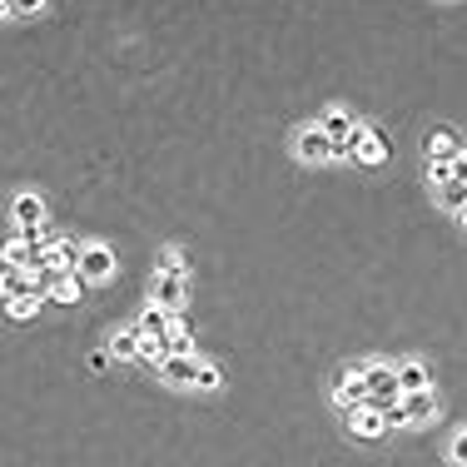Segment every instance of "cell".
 Segmentation results:
<instances>
[{
    "label": "cell",
    "mask_w": 467,
    "mask_h": 467,
    "mask_svg": "<svg viewBox=\"0 0 467 467\" xmlns=\"http://www.w3.org/2000/svg\"><path fill=\"white\" fill-rule=\"evenodd\" d=\"M363 383H368V403H373V408H383V413L403 403V388H398V373L388 368V363H368V368H363Z\"/></svg>",
    "instance_id": "6da1fadb"
},
{
    "label": "cell",
    "mask_w": 467,
    "mask_h": 467,
    "mask_svg": "<svg viewBox=\"0 0 467 467\" xmlns=\"http://www.w3.org/2000/svg\"><path fill=\"white\" fill-rule=\"evenodd\" d=\"M333 403L343 408V413H358V408H368V383H363V368H343L339 383H333Z\"/></svg>",
    "instance_id": "7a4b0ae2"
},
{
    "label": "cell",
    "mask_w": 467,
    "mask_h": 467,
    "mask_svg": "<svg viewBox=\"0 0 467 467\" xmlns=\"http://www.w3.org/2000/svg\"><path fill=\"white\" fill-rule=\"evenodd\" d=\"M348 145H353V160H358V164H388V149H393L383 129H368V125L353 129Z\"/></svg>",
    "instance_id": "3957f363"
},
{
    "label": "cell",
    "mask_w": 467,
    "mask_h": 467,
    "mask_svg": "<svg viewBox=\"0 0 467 467\" xmlns=\"http://www.w3.org/2000/svg\"><path fill=\"white\" fill-rule=\"evenodd\" d=\"M294 154H298L304 164H323V160L333 154V139L323 135L319 125H304V129L294 135Z\"/></svg>",
    "instance_id": "277c9868"
},
{
    "label": "cell",
    "mask_w": 467,
    "mask_h": 467,
    "mask_svg": "<svg viewBox=\"0 0 467 467\" xmlns=\"http://www.w3.org/2000/svg\"><path fill=\"white\" fill-rule=\"evenodd\" d=\"M184 298H189V278H174V274L154 278V294H149V304H154V308H164V313H180Z\"/></svg>",
    "instance_id": "5b68a950"
},
{
    "label": "cell",
    "mask_w": 467,
    "mask_h": 467,
    "mask_svg": "<svg viewBox=\"0 0 467 467\" xmlns=\"http://www.w3.org/2000/svg\"><path fill=\"white\" fill-rule=\"evenodd\" d=\"M75 274L85 278V284H105L110 274H115V254H110L105 244H85V254H80V269Z\"/></svg>",
    "instance_id": "8992f818"
},
{
    "label": "cell",
    "mask_w": 467,
    "mask_h": 467,
    "mask_svg": "<svg viewBox=\"0 0 467 467\" xmlns=\"http://www.w3.org/2000/svg\"><path fill=\"white\" fill-rule=\"evenodd\" d=\"M11 219L21 224V234H40L45 229V199H40V194H15Z\"/></svg>",
    "instance_id": "52a82bcc"
},
{
    "label": "cell",
    "mask_w": 467,
    "mask_h": 467,
    "mask_svg": "<svg viewBox=\"0 0 467 467\" xmlns=\"http://www.w3.org/2000/svg\"><path fill=\"white\" fill-rule=\"evenodd\" d=\"M457 154H467L463 135H457V129H447V125H437L433 135H427V160H447V164H453Z\"/></svg>",
    "instance_id": "ba28073f"
},
{
    "label": "cell",
    "mask_w": 467,
    "mask_h": 467,
    "mask_svg": "<svg viewBox=\"0 0 467 467\" xmlns=\"http://www.w3.org/2000/svg\"><path fill=\"white\" fill-rule=\"evenodd\" d=\"M194 373H199V358H194V353H180V358L160 363V378L170 383V388H194Z\"/></svg>",
    "instance_id": "9c48e42d"
},
{
    "label": "cell",
    "mask_w": 467,
    "mask_h": 467,
    "mask_svg": "<svg viewBox=\"0 0 467 467\" xmlns=\"http://www.w3.org/2000/svg\"><path fill=\"white\" fill-rule=\"evenodd\" d=\"M398 408H403V423H408V427L433 423V418H437V398H433V388H427V393H408Z\"/></svg>",
    "instance_id": "30bf717a"
},
{
    "label": "cell",
    "mask_w": 467,
    "mask_h": 467,
    "mask_svg": "<svg viewBox=\"0 0 467 467\" xmlns=\"http://www.w3.org/2000/svg\"><path fill=\"white\" fill-rule=\"evenodd\" d=\"M319 129H323V135L333 139V145H348V139H353V129H358V119H353L348 110L339 105V110H329V115L319 119Z\"/></svg>",
    "instance_id": "8fae6325"
},
{
    "label": "cell",
    "mask_w": 467,
    "mask_h": 467,
    "mask_svg": "<svg viewBox=\"0 0 467 467\" xmlns=\"http://www.w3.org/2000/svg\"><path fill=\"white\" fill-rule=\"evenodd\" d=\"M398 388H403V398L408 393H427V363H418V358H408V363H398Z\"/></svg>",
    "instance_id": "7c38bea8"
},
{
    "label": "cell",
    "mask_w": 467,
    "mask_h": 467,
    "mask_svg": "<svg viewBox=\"0 0 467 467\" xmlns=\"http://www.w3.org/2000/svg\"><path fill=\"white\" fill-rule=\"evenodd\" d=\"M348 423H353V433H358V437H383V433H388V418H383V408H373V403L358 408Z\"/></svg>",
    "instance_id": "4fadbf2b"
},
{
    "label": "cell",
    "mask_w": 467,
    "mask_h": 467,
    "mask_svg": "<svg viewBox=\"0 0 467 467\" xmlns=\"http://www.w3.org/2000/svg\"><path fill=\"white\" fill-rule=\"evenodd\" d=\"M21 294H31V274L0 264V304H11V298H21Z\"/></svg>",
    "instance_id": "5bb4252c"
},
{
    "label": "cell",
    "mask_w": 467,
    "mask_h": 467,
    "mask_svg": "<svg viewBox=\"0 0 467 467\" xmlns=\"http://www.w3.org/2000/svg\"><path fill=\"white\" fill-rule=\"evenodd\" d=\"M110 358H145V339H139L135 329H125V333H115V339H110Z\"/></svg>",
    "instance_id": "9a60e30c"
},
{
    "label": "cell",
    "mask_w": 467,
    "mask_h": 467,
    "mask_svg": "<svg viewBox=\"0 0 467 467\" xmlns=\"http://www.w3.org/2000/svg\"><path fill=\"white\" fill-rule=\"evenodd\" d=\"M40 304H45L40 294H21V298H11V304H5V313L25 323V319H35V313H40Z\"/></svg>",
    "instance_id": "2e32d148"
},
{
    "label": "cell",
    "mask_w": 467,
    "mask_h": 467,
    "mask_svg": "<svg viewBox=\"0 0 467 467\" xmlns=\"http://www.w3.org/2000/svg\"><path fill=\"white\" fill-rule=\"evenodd\" d=\"M160 274L184 278V274H189V254H184V249H164V254H160Z\"/></svg>",
    "instance_id": "e0dca14e"
},
{
    "label": "cell",
    "mask_w": 467,
    "mask_h": 467,
    "mask_svg": "<svg viewBox=\"0 0 467 467\" xmlns=\"http://www.w3.org/2000/svg\"><path fill=\"white\" fill-rule=\"evenodd\" d=\"M437 204L453 209V214H463L467 209V184H443V189H437Z\"/></svg>",
    "instance_id": "ac0fdd59"
},
{
    "label": "cell",
    "mask_w": 467,
    "mask_h": 467,
    "mask_svg": "<svg viewBox=\"0 0 467 467\" xmlns=\"http://www.w3.org/2000/svg\"><path fill=\"white\" fill-rule=\"evenodd\" d=\"M219 383H224L219 363H204V358H199V373H194V388H199V393H214Z\"/></svg>",
    "instance_id": "d6986e66"
},
{
    "label": "cell",
    "mask_w": 467,
    "mask_h": 467,
    "mask_svg": "<svg viewBox=\"0 0 467 467\" xmlns=\"http://www.w3.org/2000/svg\"><path fill=\"white\" fill-rule=\"evenodd\" d=\"M75 298H80V278H75V274H65L60 284H55L50 304H75Z\"/></svg>",
    "instance_id": "ffe728a7"
},
{
    "label": "cell",
    "mask_w": 467,
    "mask_h": 467,
    "mask_svg": "<svg viewBox=\"0 0 467 467\" xmlns=\"http://www.w3.org/2000/svg\"><path fill=\"white\" fill-rule=\"evenodd\" d=\"M427 180H433L437 189H443V184H453V164H447V160H427Z\"/></svg>",
    "instance_id": "44dd1931"
},
{
    "label": "cell",
    "mask_w": 467,
    "mask_h": 467,
    "mask_svg": "<svg viewBox=\"0 0 467 467\" xmlns=\"http://www.w3.org/2000/svg\"><path fill=\"white\" fill-rule=\"evenodd\" d=\"M447 457H453V463H463V467H467V427H463V433L453 437V443H447Z\"/></svg>",
    "instance_id": "7402d4cb"
},
{
    "label": "cell",
    "mask_w": 467,
    "mask_h": 467,
    "mask_svg": "<svg viewBox=\"0 0 467 467\" xmlns=\"http://www.w3.org/2000/svg\"><path fill=\"white\" fill-rule=\"evenodd\" d=\"M453 184H467V154H457V160H453Z\"/></svg>",
    "instance_id": "603a6c76"
},
{
    "label": "cell",
    "mask_w": 467,
    "mask_h": 467,
    "mask_svg": "<svg viewBox=\"0 0 467 467\" xmlns=\"http://www.w3.org/2000/svg\"><path fill=\"white\" fill-rule=\"evenodd\" d=\"M5 15H15V11H11V5H0V21H5Z\"/></svg>",
    "instance_id": "cb8c5ba5"
},
{
    "label": "cell",
    "mask_w": 467,
    "mask_h": 467,
    "mask_svg": "<svg viewBox=\"0 0 467 467\" xmlns=\"http://www.w3.org/2000/svg\"><path fill=\"white\" fill-rule=\"evenodd\" d=\"M457 219H463V229H467V209H463V214H457Z\"/></svg>",
    "instance_id": "d4e9b609"
}]
</instances>
